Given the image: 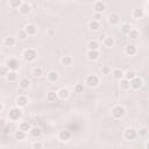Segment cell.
Wrapping results in <instances>:
<instances>
[{"label":"cell","mask_w":149,"mask_h":149,"mask_svg":"<svg viewBox=\"0 0 149 149\" xmlns=\"http://www.w3.org/2000/svg\"><path fill=\"white\" fill-rule=\"evenodd\" d=\"M31 147H33V149H42L43 148V142L41 140H35L31 143Z\"/></svg>","instance_id":"obj_38"},{"label":"cell","mask_w":149,"mask_h":149,"mask_svg":"<svg viewBox=\"0 0 149 149\" xmlns=\"http://www.w3.org/2000/svg\"><path fill=\"white\" fill-rule=\"evenodd\" d=\"M132 29H133V28H132V26H130L129 23H122L121 27H120V31H121L122 34H127V35L130 33Z\"/></svg>","instance_id":"obj_27"},{"label":"cell","mask_w":149,"mask_h":149,"mask_svg":"<svg viewBox=\"0 0 149 149\" xmlns=\"http://www.w3.org/2000/svg\"><path fill=\"white\" fill-rule=\"evenodd\" d=\"M93 9H94V13L102 14L104 10L106 9V5H105L102 1H95V2L93 3Z\"/></svg>","instance_id":"obj_10"},{"label":"cell","mask_w":149,"mask_h":149,"mask_svg":"<svg viewBox=\"0 0 149 149\" xmlns=\"http://www.w3.org/2000/svg\"><path fill=\"white\" fill-rule=\"evenodd\" d=\"M132 16H133L134 20H140L144 16V12H143L142 8H134L132 10Z\"/></svg>","instance_id":"obj_16"},{"label":"cell","mask_w":149,"mask_h":149,"mask_svg":"<svg viewBox=\"0 0 149 149\" xmlns=\"http://www.w3.org/2000/svg\"><path fill=\"white\" fill-rule=\"evenodd\" d=\"M128 37H129L130 40H137V38L140 37V31H139L137 29H132L130 33L128 34Z\"/></svg>","instance_id":"obj_35"},{"label":"cell","mask_w":149,"mask_h":149,"mask_svg":"<svg viewBox=\"0 0 149 149\" xmlns=\"http://www.w3.org/2000/svg\"><path fill=\"white\" fill-rule=\"evenodd\" d=\"M26 133L24 132H22V130H15L14 132V137L16 139V140H19V141H22V140H24L26 139Z\"/></svg>","instance_id":"obj_34"},{"label":"cell","mask_w":149,"mask_h":149,"mask_svg":"<svg viewBox=\"0 0 149 149\" xmlns=\"http://www.w3.org/2000/svg\"><path fill=\"white\" fill-rule=\"evenodd\" d=\"M115 41H114V37L112 36H105V38L102 40V44L105 48H112L114 45Z\"/></svg>","instance_id":"obj_20"},{"label":"cell","mask_w":149,"mask_h":149,"mask_svg":"<svg viewBox=\"0 0 149 149\" xmlns=\"http://www.w3.org/2000/svg\"><path fill=\"white\" fill-rule=\"evenodd\" d=\"M57 98H58V95H57V92H55V91H49V92L47 93V100L50 101V102L56 101Z\"/></svg>","instance_id":"obj_30"},{"label":"cell","mask_w":149,"mask_h":149,"mask_svg":"<svg viewBox=\"0 0 149 149\" xmlns=\"http://www.w3.org/2000/svg\"><path fill=\"white\" fill-rule=\"evenodd\" d=\"M47 78H48V81H50V83H56V81L59 79V74H58V72H56V71H49V72L47 73Z\"/></svg>","instance_id":"obj_19"},{"label":"cell","mask_w":149,"mask_h":149,"mask_svg":"<svg viewBox=\"0 0 149 149\" xmlns=\"http://www.w3.org/2000/svg\"><path fill=\"white\" fill-rule=\"evenodd\" d=\"M136 77V72L134 71V70H127L126 72H125V79H127V80H133L134 78Z\"/></svg>","instance_id":"obj_32"},{"label":"cell","mask_w":149,"mask_h":149,"mask_svg":"<svg viewBox=\"0 0 149 149\" xmlns=\"http://www.w3.org/2000/svg\"><path fill=\"white\" fill-rule=\"evenodd\" d=\"M147 134H148V128L147 127H141L137 130V135H140V136H146Z\"/></svg>","instance_id":"obj_41"},{"label":"cell","mask_w":149,"mask_h":149,"mask_svg":"<svg viewBox=\"0 0 149 149\" xmlns=\"http://www.w3.org/2000/svg\"><path fill=\"white\" fill-rule=\"evenodd\" d=\"M85 83H86V85L90 86V87H95V86L99 85L100 79H99V77H98L97 74H88V76L86 77Z\"/></svg>","instance_id":"obj_5"},{"label":"cell","mask_w":149,"mask_h":149,"mask_svg":"<svg viewBox=\"0 0 149 149\" xmlns=\"http://www.w3.org/2000/svg\"><path fill=\"white\" fill-rule=\"evenodd\" d=\"M86 57H87V59L91 61V62L98 61L99 57H100V51H99V50H87Z\"/></svg>","instance_id":"obj_9"},{"label":"cell","mask_w":149,"mask_h":149,"mask_svg":"<svg viewBox=\"0 0 149 149\" xmlns=\"http://www.w3.org/2000/svg\"><path fill=\"white\" fill-rule=\"evenodd\" d=\"M19 85L22 90H27L29 86H30V80L28 78H22L20 81H19Z\"/></svg>","instance_id":"obj_29"},{"label":"cell","mask_w":149,"mask_h":149,"mask_svg":"<svg viewBox=\"0 0 149 149\" xmlns=\"http://www.w3.org/2000/svg\"><path fill=\"white\" fill-rule=\"evenodd\" d=\"M146 148H147V149H149V141L146 143Z\"/></svg>","instance_id":"obj_46"},{"label":"cell","mask_w":149,"mask_h":149,"mask_svg":"<svg viewBox=\"0 0 149 149\" xmlns=\"http://www.w3.org/2000/svg\"><path fill=\"white\" fill-rule=\"evenodd\" d=\"M71 136H72V133H71L69 129H61V130L58 132V134H57L58 140L62 141V142L69 141V140L71 139Z\"/></svg>","instance_id":"obj_6"},{"label":"cell","mask_w":149,"mask_h":149,"mask_svg":"<svg viewBox=\"0 0 149 149\" xmlns=\"http://www.w3.org/2000/svg\"><path fill=\"white\" fill-rule=\"evenodd\" d=\"M61 63H62L64 66H70V65H72V63H73V58H72L71 56H63V57L61 58Z\"/></svg>","instance_id":"obj_24"},{"label":"cell","mask_w":149,"mask_h":149,"mask_svg":"<svg viewBox=\"0 0 149 149\" xmlns=\"http://www.w3.org/2000/svg\"><path fill=\"white\" fill-rule=\"evenodd\" d=\"M24 30L28 34V36H35L37 34V27L35 24H33V23H28L24 27Z\"/></svg>","instance_id":"obj_12"},{"label":"cell","mask_w":149,"mask_h":149,"mask_svg":"<svg viewBox=\"0 0 149 149\" xmlns=\"http://www.w3.org/2000/svg\"><path fill=\"white\" fill-rule=\"evenodd\" d=\"M14 44H15V38H14L13 36H7V37H5V40H3V45H5V47L12 48V47H14Z\"/></svg>","instance_id":"obj_23"},{"label":"cell","mask_w":149,"mask_h":149,"mask_svg":"<svg viewBox=\"0 0 149 149\" xmlns=\"http://www.w3.org/2000/svg\"><path fill=\"white\" fill-rule=\"evenodd\" d=\"M101 17H102V14H99V13H94V19H93V20H95V21H99V22H100Z\"/></svg>","instance_id":"obj_43"},{"label":"cell","mask_w":149,"mask_h":149,"mask_svg":"<svg viewBox=\"0 0 149 149\" xmlns=\"http://www.w3.org/2000/svg\"><path fill=\"white\" fill-rule=\"evenodd\" d=\"M101 73L105 74V76L111 74V73H112V69H111V66H108V65H102V68H101Z\"/></svg>","instance_id":"obj_40"},{"label":"cell","mask_w":149,"mask_h":149,"mask_svg":"<svg viewBox=\"0 0 149 149\" xmlns=\"http://www.w3.org/2000/svg\"><path fill=\"white\" fill-rule=\"evenodd\" d=\"M3 107H5V106H3V104H0V112H2V111H3Z\"/></svg>","instance_id":"obj_45"},{"label":"cell","mask_w":149,"mask_h":149,"mask_svg":"<svg viewBox=\"0 0 149 149\" xmlns=\"http://www.w3.org/2000/svg\"><path fill=\"white\" fill-rule=\"evenodd\" d=\"M22 3H23V1H21V0H10V1L8 2L9 7H10V8H14V9H15V8L19 9Z\"/></svg>","instance_id":"obj_33"},{"label":"cell","mask_w":149,"mask_h":149,"mask_svg":"<svg viewBox=\"0 0 149 149\" xmlns=\"http://www.w3.org/2000/svg\"><path fill=\"white\" fill-rule=\"evenodd\" d=\"M125 115H126V109H125L123 106L116 105V106H114V107L112 108V116H113L114 119L119 120V119H122Z\"/></svg>","instance_id":"obj_2"},{"label":"cell","mask_w":149,"mask_h":149,"mask_svg":"<svg viewBox=\"0 0 149 149\" xmlns=\"http://www.w3.org/2000/svg\"><path fill=\"white\" fill-rule=\"evenodd\" d=\"M30 12H31V6L28 2H24L23 1V3L21 5V7L19 8V13L21 15H28Z\"/></svg>","instance_id":"obj_11"},{"label":"cell","mask_w":149,"mask_h":149,"mask_svg":"<svg viewBox=\"0 0 149 149\" xmlns=\"http://www.w3.org/2000/svg\"><path fill=\"white\" fill-rule=\"evenodd\" d=\"M19 65H20V63H19V61H17L16 58H9V59H7V62H6V66H7L10 71H16V70L19 69Z\"/></svg>","instance_id":"obj_8"},{"label":"cell","mask_w":149,"mask_h":149,"mask_svg":"<svg viewBox=\"0 0 149 149\" xmlns=\"http://www.w3.org/2000/svg\"><path fill=\"white\" fill-rule=\"evenodd\" d=\"M22 118V111L19 107H13L8 112V119L10 121H19Z\"/></svg>","instance_id":"obj_3"},{"label":"cell","mask_w":149,"mask_h":149,"mask_svg":"<svg viewBox=\"0 0 149 149\" xmlns=\"http://www.w3.org/2000/svg\"><path fill=\"white\" fill-rule=\"evenodd\" d=\"M28 102H29L28 97H27V95H23V94L19 95V97L15 99L16 107H19V108H23V107H26V106L28 105Z\"/></svg>","instance_id":"obj_7"},{"label":"cell","mask_w":149,"mask_h":149,"mask_svg":"<svg viewBox=\"0 0 149 149\" xmlns=\"http://www.w3.org/2000/svg\"><path fill=\"white\" fill-rule=\"evenodd\" d=\"M112 77L115 79V80H121V79H123L125 78V72L121 70V69H114L113 71H112Z\"/></svg>","instance_id":"obj_17"},{"label":"cell","mask_w":149,"mask_h":149,"mask_svg":"<svg viewBox=\"0 0 149 149\" xmlns=\"http://www.w3.org/2000/svg\"><path fill=\"white\" fill-rule=\"evenodd\" d=\"M9 71H10V70H9L6 65H2V66L0 68V74H1L2 77H5V78L7 77V74L9 73Z\"/></svg>","instance_id":"obj_39"},{"label":"cell","mask_w":149,"mask_h":149,"mask_svg":"<svg viewBox=\"0 0 149 149\" xmlns=\"http://www.w3.org/2000/svg\"><path fill=\"white\" fill-rule=\"evenodd\" d=\"M19 129L24 132V133H27V132H30L31 126H30V123L28 121H22V122L19 123Z\"/></svg>","instance_id":"obj_22"},{"label":"cell","mask_w":149,"mask_h":149,"mask_svg":"<svg viewBox=\"0 0 149 149\" xmlns=\"http://www.w3.org/2000/svg\"><path fill=\"white\" fill-rule=\"evenodd\" d=\"M142 85H143V80H142L140 77H137V76H136L133 80H130V87L134 88V90H139V88H141Z\"/></svg>","instance_id":"obj_13"},{"label":"cell","mask_w":149,"mask_h":149,"mask_svg":"<svg viewBox=\"0 0 149 149\" xmlns=\"http://www.w3.org/2000/svg\"><path fill=\"white\" fill-rule=\"evenodd\" d=\"M30 135L33 136V137H40L41 135H42V129H41V127H31V129H30Z\"/></svg>","instance_id":"obj_25"},{"label":"cell","mask_w":149,"mask_h":149,"mask_svg":"<svg viewBox=\"0 0 149 149\" xmlns=\"http://www.w3.org/2000/svg\"><path fill=\"white\" fill-rule=\"evenodd\" d=\"M42 74H43V69H42L41 66L34 68V70H33V76H34V77L40 78V77H42Z\"/></svg>","instance_id":"obj_36"},{"label":"cell","mask_w":149,"mask_h":149,"mask_svg":"<svg viewBox=\"0 0 149 149\" xmlns=\"http://www.w3.org/2000/svg\"><path fill=\"white\" fill-rule=\"evenodd\" d=\"M27 37H28V34L26 33V30H24V29H21V30H19V31H17V38H19V40L24 41Z\"/></svg>","instance_id":"obj_37"},{"label":"cell","mask_w":149,"mask_h":149,"mask_svg":"<svg viewBox=\"0 0 149 149\" xmlns=\"http://www.w3.org/2000/svg\"><path fill=\"white\" fill-rule=\"evenodd\" d=\"M83 91H84V85L83 84H77L74 86V92L76 93H81Z\"/></svg>","instance_id":"obj_42"},{"label":"cell","mask_w":149,"mask_h":149,"mask_svg":"<svg viewBox=\"0 0 149 149\" xmlns=\"http://www.w3.org/2000/svg\"><path fill=\"white\" fill-rule=\"evenodd\" d=\"M6 79H7V81H9V83H14V81L17 79V72H16V71H9V73L7 74Z\"/></svg>","instance_id":"obj_28"},{"label":"cell","mask_w":149,"mask_h":149,"mask_svg":"<svg viewBox=\"0 0 149 149\" xmlns=\"http://www.w3.org/2000/svg\"><path fill=\"white\" fill-rule=\"evenodd\" d=\"M88 29L91 31H98L100 29V22L99 21H95V20H91L88 22Z\"/></svg>","instance_id":"obj_21"},{"label":"cell","mask_w":149,"mask_h":149,"mask_svg":"<svg viewBox=\"0 0 149 149\" xmlns=\"http://www.w3.org/2000/svg\"><path fill=\"white\" fill-rule=\"evenodd\" d=\"M87 48H88V50H99L100 45H99V43H98L97 41L91 40V41L87 43Z\"/></svg>","instance_id":"obj_31"},{"label":"cell","mask_w":149,"mask_h":149,"mask_svg":"<svg viewBox=\"0 0 149 149\" xmlns=\"http://www.w3.org/2000/svg\"><path fill=\"white\" fill-rule=\"evenodd\" d=\"M147 9H148V12H149V2H147Z\"/></svg>","instance_id":"obj_47"},{"label":"cell","mask_w":149,"mask_h":149,"mask_svg":"<svg viewBox=\"0 0 149 149\" xmlns=\"http://www.w3.org/2000/svg\"><path fill=\"white\" fill-rule=\"evenodd\" d=\"M1 128H3V127H6V121H5V119L3 118H1Z\"/></svg>","instance_id":"obj_44"},{"label":"cell","mask_w":149,"mask_h":149,"mask_svg":"<svg viewBox=\"0 0 149 149\" xmlns=\"http://www.w3.org/2000/svg\"><path fill=\"white\" fill-rule=\"evenodd\" d=\"M120 88L123 90V91H128L130 88V81L127 80V79H121L120 80Z\"/></svg>","instance_id":"obj_26"},{"label":"cell","mask_w":149,"mask_h":149,"mask_svg":"<svg viewBox=\"0 0 149 149\" xmlns=\"http://www.w3.org/2000/svg\"><path fill=\"white\" fill-rule=\"evenodd\" d=\"M37 56H38V55H37V51H36L35 49H33V48L26 49V50L23 51V54H22L23 59H24L26 62H28V63H31V62L36 61Z\"/></svg>","instance_id":"obj_1"},{"label":"cell","mask_w":149,"mask_h":149,"mask_svg":"<svg viewBox=\"0 0 149 149\" xmlns=\"http://www.w3.org/2000/svg\"><path fill=\"white\" fill-rule=\"evenodd\" d=\"M137 52V48L135 44H127L125 48V54L127 56H134Z\"/></svg>","instance_id":"obj_14"},{"label":"cell","mask_w":149,"mask_h":149,"mask_svg":"<svg viewBox=\"0 0 149 149\" xmlns=\"http://www.w3.org/2000/svg\"><path fill=\"white\" fill-rule=\"evenodd\" d=\"M57 95H58L59 99L66 100V99L70 97V91H69L68 88H65V87H62V88H59V90L57 91Z\"/></svg>","instance_id":"obj_15"},{"label":"cell","mask_w":149,"mask_h":149,"mask_svg":"<svg viewBox=\"0 0 149 149\" xmlns=\"http://www.w3.org/2000/svg\"><path fill=\"white\" fill-rule=\"evenodd\" d=\"M107 20H108V23H109V24H116V23H119V21H120V15H119L118 13H111V14L108 15Z\"/></svg>","instance_id":"obj_18"},{"label":"cell","mask_w":149,"mask_h":149,"mask_svg":"<svg viewBox=\"0 0 149 149\" xmlns=\"http://www.w3.org/2000/svg\"><path fill=\"white\" fill-rule=\"evenodd\" d=\"M136 136H137V130L133 127H128L123 132V139L126 141H134L136 139Z\"/></svg>","instance_id":"obj_4"}]
</instances>
